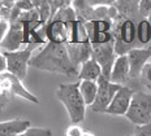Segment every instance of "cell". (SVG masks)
Wrapping results in <instances>:
<instances>
[{"label": "cell", "mask_w": 151, "mask_h": 136, "mask_svg": "<svg viewBox=\"0 0 151 136\" xmlns=\"http://www.w3.org/2000/svg\"><path fill=\"white\" fill-rule=\"evenodd\" d=\"M30 68L61 74L70 78H78V69H76L72 62L65 44L47 43L37 55L31 57Z\"/></svg>", "instance_id": "1"}, {"label": "cell", "mask_w": 151, "mask_h": 136, "mask_svg": "<svg viewBox=\"0 0 151 136\" xmlns=\"http://www.w3.org/2000/svg\"><path fill=\"white\" fill-rule=\"evenodd\" d=\"M134 92L136 91L133 90L132 87L129 86H122L120 90L117 91L116 93L115 99L111 103L109 108L107 109L106 114H109V115H127L129 108H130V103H132V99L134 96Z\"/></svg>", "instance_id": "11"}, {"label": "cell", "mask_w": 151, "mask_h": 136, "mask_svg": "<svg viewBox=\"0 0 151 136\" xmlns=\"http://www.w3.org/2000/svg\"><path fill=\"white\" fill-rule=\"evenodd\" d=\"M115 8L117 9L120 20L136 21L139 18V1L138 0H115Z\"/></svg>", "instance_id": "15"}, {"label": "cell", "mask_w": 151, "mask_h": 136, "mask_svg": "<svg viewBox=\"0 0 151 136\" xmlns=\"http://www.w3.org/2000/svg\"><path fill=\"white\" fill-rule=\"evenodd\" d=\"M137 42L142 46L151 47V22L149 18H142L137 22Z\"/></svg>", "instance_id": "18"}, {"label": "cell", "mask_w": 151, "mask_h": 136, "mask_svg": "<svg viewBox=\"0 0 151 136\" xmlns=\"http://www.w3.org/2000/svg\"><path fill=\"white\" fill-rule=\"evenodd\" d=\"M139 17L141 20L151 17V0H141L139 1Z\"/></svg>", "instance_id": "22"}, {"label": "cell", "mask_w": 151, "mask_h": 136, "mask_svg": "<svg viewBox=\"0 0 151 136\" xmlns=\"http://www.w3.org/2000/svg\"><path fill=\"white\" fill-rule=\"evenodd\" d=\"M125 117L136 126L151 123V93L136 91Z\"/></svg>", "instance_id": "7"}, {"label": "cell", "mask_w": 151, "mask_h": 136, "mask_svg": "<svg viewBox=\"0 0 151 136\" xmlns=\"http://www.w3.org/2000/svg\"><path fill=\"white\" fill-rule=\"evenodd\" d=\"M109 80L119 86H127V82L130 80V64H129L128 55L117 56Z\"/></svg>", "instance_id": "13"}, {"label": "cell", "mask_w": 151, "mask_h": 136, "mask_svg": "<svg viewBox=\"0 0 151 136\" xmlns=\"http://www.w3.org/2000/svg\"><path fill=\"white\" fill-rule=\"evenodd\" d=\"M82 136H96L94 132H91V131H89V130H85L83 131V135Z\"/></svg>", "instance_id": "26"}, {"label": "cell", "mask_w": 151, "mask_h": 136, "mask_svg": "<svg viewBox=\"0 0 151 136\" xmlns=\"http://www.w3.org/2000/svg\"><path fill=\"white\" fill-rule=\"evenodd\" d=\"M34 5H35V9L40 16V21H42L43 26L46 27V25L48 23V21L52 17V11H51L50 1L48 0H34Z\"/></svg>", "instance_id": "19"}, {"label": "cell", "mask_w": 151, "mask_h": 136, "mask_svg": "<svg viewBox=\"0 0 151 136\" xmlns=\"http://www.w3.org/2000/svg\"><path fill=\"white\" fill-rule=\"evenodd\" d=\"M149 21H150V22H151V17H150V18H149Z\"/></svg>", "instance_id": "27"}, {"label": "cell", "mask_w": 151, "mask_h": 136, "mask_svg": "<svg viewBox=\"0 0 151 136\" xmlns=\"http://www.w3.org/2000/svg\"><path fill=\"white\" fill-rule=\"evenodd\" d=\"M0 91H1V108H5L8 104L14 101L16 97L39 104V99L24 86L22 80L9 73L0 74Z\"/></svg>", "instance_id": "5"}, {"label": "cell", "mask_w": 151, "mask_h": 136, "mask_svg": "<svg viewBox=\"0 0 151 136\" xmlns=\"http://www.w3.org/2000/svg\"><path fill=\"white\" fill-rule=\"evenodd\" d=\"M56 97L65 106L72 125H80L86 118V104L80 92V80L63 83L58 87Z\"/></svg>", "instance_id": "3"}, {"label": "cell", "mask_w": 151, "mask_h": 136, "mask_svg": "<svg viewBox=\"0 0 151 136\" xmlns=\"http://www.w3.org/2000/svg\"><path fill=\"white\" fill-rule=\"evenodd\" d=\"M34 46H29L25 49H18L14 52L3 51L1 55L7 60V73L24 80L27 75V69L30 68V61L33 57Z\"/></svg>", "instance_id": "8"}, {"label": "cell", "mask_w": 151, "mask_h": 136, "mask_svg": "<svg viewBox=\"0 0 151 136\" xmlns=\"http://www.w3.org/2000/svg\"><path fill=\"white\" fill-rule=\"evenodd\" d=\"M103 75V70L94 58H90L89 61L83 62L81 65L80 70H78V80H91V82H98L99 78Z\"/></svg>", "instance_id": "16"}, {"label": "cell", "mask_w": 151, "mask_h": 136, "mask_svg": "<svg viewBox=\"0 0 151 136\" xmlns=\"http://www.w3.org/2000/svg\"><path fill=\"white\" fill-rule=\"evenodd\" d=\"M115 51L117 56L128 55L136 48L137 43V22L130 20H120L115 26Z\"/></svg>", "instance_id": "6"}, {"label": "cell", "mask_w": 151, "mask_h": 136, "mask_svg": "<svg viewBox=\"0 0 151 136\" xmlns=\"http://www.w3.org/2000/svg\"><path fill=\"white\" fill-rule=\"evenodd\" d=\"M53 132L46 127H31L20 136H52Z\"/></svg>", "instance_id": "21"}, {"label": "cell", "mask_w": 151, "mask_h": 136, "mask_svg": "<svg viewBox=\"0 0 151 136\" xmlns=\"http://www.w3.org/2000/svg\"><path fill=\"white\" fill-rule=\"evenodd\" d=\"M31 128V122L26 118H14L0 125V136H20Z\"/></svg>", "instance_id": "14"}, {"label": "cell", "mask_w": 151, "mask_h": 136, "mask_svg": "<svg viewBox=\"0 0 151 136\" xmlns=\"http://www.w3.org/2000/svg\"><path fill=\"white\" fill-rule=\"evenodd\" d=\"M85 130L80 125H70L65 131V136H82Z\"/></svg>", "instance_id": "24"}, {"label": "cell", "mask_w": 151, "mask_h": 136, "mask_svg": "<svg viewBox=\"0 0 151 136\" xmlns=\"http://www.w3.org/2000/svg\"><path fill=\"white\" fill-rule=\"evenodd\" d=\"M138 80H139V84L142 86V88L151 92V60L145 65Z\"/></svg>", "instance_id": "20"}, {"label": "cell", "mask_w": 151, "mask_h": 136, "mask_svg": "<svg viewBox=\"0 0 151 136\" xmlns=\"http://www.w3.org/2000/svg\"><path fill=\"white\" fill-rule=\"evenodd\" d=\"M77 18L78 17L72 5L59 11L45 27V35L47 42L56 44H67L69 36H70L72 26L77 21Z\"/></svg>", "instance_id": "4"}, {"label": "cell", "mask_w": 151, "mask_h": 136, "mask_svg": "<svg viewBox=\"0 0 151 136\" xmlns=\"http://www.w3.org/2000/svg\"><path fill=\"white\" fill-rule=\"evenodd\" d=\"M80 92L86 105L91 106L98 95V82L80 80Z\"/></svg>", "instance_id": "17"}, {"label": "cell", "mask_w": 151, "mask_h": 136, "mask_svg": "<svg viewBox=\"0 0 151 136\" xmlns=\"http://www.w3.org/2000/svg\"><path fill=\"white\" fill-rule=\"evenodd\" d=\"M7 73V60L3 55H0V74Z\"/></svg>", "instance_id": "25"}, {"label": "cell", "mask_w": 151, "mask_h": 136, "mask_svg": "<svg viewBox=\"0 0 151 136\" xmlns=\"http://www.w3.org/2000/svg\"><path fill=\"white\" fill-rule=\"evenodd\" d=\"M132 136H134V135H132Z\"/></svg>", "instance_id": "28"}, {"label": "cell", "mask_w": 151, "mask_h": 136, "mask_svg": "<svg viewBox=\"0 0 151 136\" xmlns=\"http://www.w3.org/2000/svg\"><path fill=\"white\" fill-rule=\"evenodd\" d=\"M130 64V80H138L145 65L151 60V47L149 48H134L128 53Z\"/></svg>", "instance_id": "12"}, {"label": "cell", "mask_w": 151, "mask_h": 136, "mask_svg": "<svg viewBox=\"0 0 151 136\" xmlns=\"http://www.w3.org/2000/svg\"><path fill=\"white\" fill-rule=\"evenodd\" d=\"M122 86L112 83L109 79H107L106 77H100L98 80V95L96 99L94 101V104L91 105V110L94 113H106L107 109L109 108L111 103L115 99L117 91L120 90Z\"/></svg>", "instance_id": "9"}, {"label": "cell", "mask_w": 151, "mask_h": 136, "mask_svg": "<svg viewBox=\"0 0 151 136\" xmlns=\"http://www.w3.org/2000/svg\"><path fill=\"white\" fill-rule=\"evenodd\" d=\"M134 136H151V123L143 126H136Z\"/></svg>", "instance_id": "23"}, {"label": "cell", "mask_w": 151, "mask_h": 136, "mask_svg": "<svg viewBox=\"0 0 151 136\" xmlns=\"http://www.w3.org/2000/svg\"><path fill=\"white\" fill-rule=\"evenodd\" d=\"M115 43L116 40L106 44H98V46H93V56L91 58H94L95 61H98L103 70V77L107 79L111 78V73L115 65V61L117 58L115 51Z\"/></svg>", "instance_id": "10"}, {"label": "cell", "mask_w": 151, "mask_h": 136, "mask_svg": "<svg viewBox=\"0 0 151 136\" xmlns=\"http://www.w3.org/2000/svg\"><path fill=\"white\" fill-rule=\"evenodd\" d=\"M65 47L68 49L72 62H73L76 69H78V70H80L81 65L83 62L89 61L91 58V56H93V46H91V40L86 23L83 21L77 18V21L73 23L70 36H69V40L65 44Z\"/></svg>", "instance_id": "2"}]
</instances>
